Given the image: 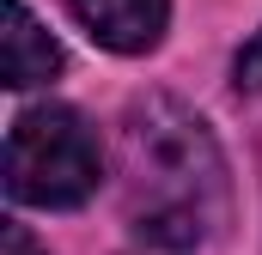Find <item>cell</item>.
I'll return each instance as SVG.
<instances>
[{
    "label": "cell",
    "instance_id": "6da1fadb",
    "mask_svg": "<svg viewBox=\"0 0 262 255\" xmlns=\"http://www.w3.org/2000/svg\"><path fill=\"white\" fill-rule=\"evenodd\" d=\"M122 213L140 243L183 255L226 219V158L189 104L152 91L122 116Z\"/></svg>",
    "mask_w": 262,
    "mask_h": 255
},
{
    "label": "cell",
    "instance_id": "7a4b0ae2",
    "mask_svg": "<svg viewBox=\"0 0 262 255\" xmlns=\"http://www.w3.org/2000/svg\"><path fill=\"white\" fill-rule=\"evenodd\" d=\"M104 183L98 134L67 104H37L6 134V194L25 207H79Z\"/></svg>",
    "mask_w": 262,
    "mask_h": 255
},
{
    "label": "cell",
    "instance_id": "3957f363",
    "mask_svg": "<svg viewBox=\"0 0 262 255\" xmlns=\"http://www.w3.org/2000/svg\"><path fill=\"white\" fill-rule=\"evenodd\" d=\"M67 6L92 31V43H104L116 55H146L171 18V0H67Z\"/></svg>",
    "mask_w": 262,
    "mask_h": 255
},
{
    "label": "cell",
    "instance_id": "277c9868",
    "mask_svg": "<svg viewBox=\"0 0 262 255\" xmlns=\"http://www.w3.org/2000/svg\"><path fill=\"white\" fill-rule=\"evenodd\" d=\"M0 67H6V85H12V91L49 85V79L61 73V43L31 18L25 0H6V49H0Z\"/></svg>",
    "mask_w": 262,
    "mask_h": 255
},
{
    "label": "cell",
    "instance_id": "5b68a950",
    "mask_svg": "<svg viewBox=\"0 0 262 255\" xmlns=\"http://www.w3.org/2000/svg\"><path fill=\"white\" fill-rule=\"evenodd\" d=\"M238 85H250V91H262V31L244 43V55H238Z\"/></svg>",
    "mask_w": 262,
    "mask_h": 255
},
{
    "label": "cell",
    "instance_id": "8992f818",
    "mask_svg": "<svg viewBox=\"0 0 262 255\" xmlns=\"http://www.w3.org/2000/svg\"><path fill=\"white\" fill-rule=\"evenodd\" d=\"M6 255H49V249H37V237L25 225H6Z\"/></svg>",
    "mask_w": 262,
    "mask_h": 255
}]
</instances>
